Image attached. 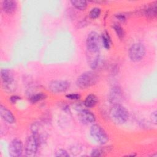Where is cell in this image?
Returning a JSON list of instances; mask_svg holds the SVG:
<instances>
[{
	"instance_id": "cell-24",
	"label": "cell",
	"mask_w": 157,
	"mask_h": 157,
	"mask_svg": "<svg viewBox=\"0 0 157 157\" xmlns=\"http://www.w3.org/2000/svg\"><path fill=\"white\" fill-rule=\"evenodd\" d=\"M20 99V98H19L18 96H12L10 97V101L12 102V103H15L17 102V101L19 100Z\"/></svg>"
},
{
	"instance_id": "cell-3",
	"label": "cell",
	"mask_w": 157,
	"mask_h": 157,
	"mask_svg": "<svg viewBox=\"0 0 157 157\" xmlns=\"http://www.w3.org/2000/svg\"><path fill=\"white\" fill-rule=\"evenodd\" d=\"M91 137L99 144H105L109 140V136L104 129L97 124H93L90 129Z\"/></svg>"
},
{
	"instance_id": "cell-2",
	"label": "cell",
	"mask_w": 157,
	"mask_h": 157,
	"mask_svg": "<svg viewBox=\"0 0 157 157\" xmlns=\"http://www.w3.org/2000/svg\"><path fill=\"white\" fill-rule=\"evenodd\" d=\"M98 80L97 74L92 71H87L81 74L76 81L77 86L81 89L88 88L95 85Z\"/></svg>"
},
{
	"instance_id": "cell-23",
	"label": "cell",
	"mask_w": 157,
	"mask_h": 157,
	"mask_svg": "<svg viewBox=\"0 0 157 157\" xmlns=\"http://www.w3.org/2000/svg\"><path fill=\"white\" fill-rule=\"evenodd\" d=\"M101 155H102V151L98 148H95L93 150L91 153V156H100Z\"/></svg>"
},
{
	"instance_id": "cell-5",
	"label": "cell",
	"mask_w": 157,
	"mask_h": 157,
	"mask_svg": "<svg viewBox=\"0 0 157 157\" xmlns=\"http://www.w3.org/2000/svg\"><path fill=\"white\" fill-rule=\"evenodd\" d=\"M39 139L36 134H32L28 137L25 145V151L27 156H34L37 151Z\"/></svg>"
},
{
	"instance_id": "cell-21",
	"label": "cell",
	"mask_w": 157,
	"mask_h": 157,
	"mask_svg": "<svg viewBox=\"0 0 157 157\" xmlns=\"http://www.w3.org/2000/svg\"><path fill=\"white\" fill-rule=\"evenodd\" d=\"M55 156H61V157H68L69 155V154L67 153V151L64 150H63V149H60L59 150H58L56 152V154H55Z\"/></svg>"
},
{
	"instance_id": "cell-18",
	"label": "cell",
	"mask_w": 157,
	"mask_h": 157,
	"mask_svg": "<svg viewBox=\"0 0 157 157\" xmlns=\"http://www.w3.org/2000/svg\"><path fill=\"white\" fill-rule=\"evenodd\" d=\"M45 97H46V96L45 94H44L42 93H39L32 95L29 98V101L32 103H36V102H37L39 101H40L44 99L45 98Z\"/></svg>"
},
{
	"instance_id": "cell-14",
	"label": "cell",
	"mask_w": 157,
	"mask_h": 157,
	"mask_svg": "<svg viewBox=\"0 0 157 157\" xmlns=\"http://www.w3.org/2000/svg\"><path fill=\"white\" fill-rule=\"evenodd\" d=\"M97 102H98V99L96 96L93 94H90L86 97L84 101V105L85 107L88 108H90L95 106Z\"/></svg>"
},
{
	"instance_id": "cell-26",
	"label": "cell",
	"mask_w": 157,
	"mask_h": 157,
	"mask_svg": "<svg viewBox=\"0 0 157 157\" xmlns=\"http://www.w3.org/2000/svg\"><path fill=\"white\" fill-rule=\"evenodd\" d=\"M117 18L119 20H120V21H121L125 20V17H124L123 15H121V14H118V15H117Z\"/></svg>"
},
{
	"instance_id": "cell-8",
	"label": "cell",
	"mask_w": 157,
	"mask_h": 157,
	"mask_svg": "<svg viewBox=\"0 0 157 157\" xmlns=\"http://www.w3.org/2000/svg\"><path fill=\"white\" fill-rule=\"evenodd\" d=\"M9 155L12 157H19L23 152V144L18 139L12 140L9 144Z\"/></svg>"
},
{
	"instance_id": "cell-25",
	"label": "cell",
	"mask_w": 157,
	"mask_h": 157,
	"mask_svg": "<svg viewBox=\"0 0 157 157\" xmlns=\"http://www.w3.org/2000/svg\"><path fill=\"white\" fill-rule=\"evenodd\" d=\"M151 119H152V121H153L154 123L156 124V111H155L154 112L152 113V114H151Z\"/></svg>"
},
{
	"instance_id": "cell-19",
	"label": "cell",
	"mask_w": 157,
	"mask_h": 157,
	"mask_svg": "<svg viewBox=\"0 0 157 157\" xmlns=\"http://www.w3.org/2000/svg\"><path fill=\"white\" fill-rule=\"evenodd\" d=\"M113 28L117 35V36L120 38V39H122L123 38L124 36V32L123 29L121 28V26H120L118 24L115 23L113 26Z\"/></svg>"
},
{
	"instance_id": "cell-17",
	"label": "cell",
	"mask_w": 157,
	"mask_h": 157,
	"mask_svg": "<svg viewBox=\"0 0 157 157\" xmlns=\"http://www.w3.org/2000/svg\"><path fill=\"white\" fill-rule=\"evenodd\" d=\"M145 15L148 17H155L156 15V4H153L152 6L147 7L145 9Z\"/></svg>"
},
{
	"instance_id": "cell-12",
	"label": "cell",
	"mask_w": 157,
	"mask_h": 157,
	"mask_svg": "<svg viewBox=\"0 0 157 157\" xmlns=\"http://www.w3.org/2000/svg\"><path fill=\"white\" fill-rule=\"evenodd\" d=\"M0 115L4 121L9 123H13L15 121V117L12 113L2 104L0 105Z\"/></svg>"
},
{
	"instance_id": "cell-20",
	"label": "cell",
	"mask_w": 157,
	"mask_h": 157,
	"mask_svg": "<svg viewBox=\"0 0 157 157\" xmlns=\"http://www.w3.org/2000/svg\"><path fill=\"white\" fill-rule=\"evenodd\" d=\"M100 15H101V9L99 7L93 8L89 13V17L91 19H96L98 18Z\"/></svg>"
},
{
	"instance_id": "cell-16",
	"label": "cell",
	"mask_w": 157,
	"mask_h": 157,
	"mask_svg": "<svg viewBox=\"0 0 157 157\" xmlns=\"http://www.w3.org/2000/svg\"><path fill=\"white\" fill-rule=\"evenodd\" d=\"M101 40L102 42L104 47L106 49H109L111 45V40L109 34L107 32L102 34Z\"/></svg>"
},
{
	"instance_id": "cell-11",
	"label": "cell",
	"mask_w": 157,
	"mask_h": 157,
	"mask_svg": "<svg viewBox=\"0 0 157 157\" xmlns=\"http://www.w3.org/2000/svg\"><path fill=\"white\" fill-rule=\"evenodd\" d=\"M121 98H122V92L120 88H119L117 86H115L112 88L109 96V101L113 104H119V102L121 100Z\"/></svg>"
},
{
	"instance_id": "cell-10",
	"label": "cell",
	"mask_w": 157,
	"mask_h": 157,
	"mask_svg": "<svg viewBox=\"0 0 157 157\" xmlns=\"http://www.w3.org/2000/svg\"><path fill=\"white\" fill-rule=\"evenodd\" d=\"M1 78L4 87L9 88L13 83V76L11 72L6 69H2L1 71Z\"/></svg>"
},
{
	"instance_id": "cell-22",
	"label": "cell",
	"mask_w": 157,
	"mask_h": 157,
	"mask_svg": "<svg viewBox=\"0 0 157 157\" xmlns=\"http://www.w3.org/2000/svg\"><path fill=\"white\" fill-rule=\"evenodd\" d=\"M66 97L71 100H77L80 98V95L77 94V93H71L66 95Z\"/></svg>"
},
{
	"instance_id": "cell-6",
	"label": "cell",
	"mask_w": 157,
	"mask_h": 157,
	"mask_svg": "<svg viewBox=\"0 0 157 157\" xmlns=\"http://www.w3.org/2000/svg\"><path fill=\"white\" fill-rule=\"evenodd\" d=\"M86 43L87 49L90 52H98L100 49L101 37L97 33L92 31L88 35Z\"/></svg>"
},
{
	"instance_id": "cell-9",
	"label": "cell",
	"mask_w": 157,
	"mask_h": 157,
	"mask_svg": "<svg viewBox=\"0 0 157 157\" xmlns=\"http://www.w3.org/2000/svg\"><path fill=\"white\" fill-rule=\"evenodd\" d=\"M78 117L82 123L85 124L93 123L96 120L94 115L90 111L84 109H81L79 110Z\"/></svg>"
},
{
	"instance_id": "cell-15",
	"label": "cell",
	"mask_w": 157,
	"mask_h": 157,
	"mask_svg": "<svg viewBox=\"0 0 157 157\" xmlns=\"http://www.w3.org/2000/svg\"><path fill=\"white\" fill-rule=\"evenodd\" d=\"M71 3L76 9L81 10H85L87 6V2L86 1L72 0V1H71Z\"/></svg>"
},
{
	"instance_id": "cell-7",
	"label": "cell",
	"mask_w": 157,
	"mask_h": 157,
	"mask_svg": "<svg viewBox=\"0 0 157 157\" xmlns=\"http://www.w3.org/2000/svg\"><path fill=\"white\" fill-rule=\"evenodd\" d=\"M69 86V82L66 80H53L49 83L48 89L53 93H59L66 91Z\"/></svg>"
},
{
	"instance_id": "cell-13",
	"label": "cell",
	"mask_w": 157,
	"mask_h": 157,
	"mask_svg": "<svg viewBox=\"0 0 157 157\" xmlns=\"http://www.w3.org/2000/svg\"><path fill=\"white\" fill-rule=\"evenodd\" d=\"M17 2L13 0H6L2 2V10L7 13H13L17 8Z\"/></svg>"
},
{
	"instance_id": "cell-1",
	"label": "cell",
	"mask_w": 157,
	"mask_h": 157,
	"mask_svg": "<svg viewBox=\"0 0 157 157\" xmlns=\"http://www.w3.org/2000/svg\"><path fill=\"white\" fill-rule=\"evenodd\" d=\"M110 115L115 123L123 124L128 119L129 113L128 110L120 104H115L110 110Z\"/></svg>"
},
{
	"instance_id": "cell-4",
	"label": "cell",
	"mask_w": 157,
	"mask_h": 157,
	"mask_svg": "<svg viewBox=\"0 0 157 157\" xmlns=\"http://www.w3.org/2000/svg\"><path fill=\"white\" fill-rule=\"evenodd\" d=\"M129 57L134 62L140 61L145 55V47L142 43H135L129 49Z\"/></svg>"
}]
</instances>
